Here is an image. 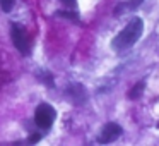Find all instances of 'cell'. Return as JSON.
<instances>
[{"mask_svg": "<svg viewBox=\"0 0 159 146\" xmlns=\"http://www.w3.org/2000/svg\"><path fill=\"white\" fill-rule=\"evenodd\" d=\"M142 91H144V83H139L137 86H135L134 90L130 91V98H132V100L139 98V96H140V93H142Z\"/></svg>", "mask_w": 159, "mask_h": 146, "instance_id": "ba28073f", "label": "cell"}, {"mask_svg": "<svg viewBox=\"0 0 159 146\" xmlns=\"http://www.w3.org/2000/svg\"><path fill=\"white\" fill-rule=\"evenodd\" d=\"M29 141H31V143H38V141H39V134H33V136H29Z\"/></svg>", "mask_w": 159, "mask_h": 146, "instance_id": "30bf717a", "label": "cell"}, {"mask_svg": "<svg viewBox=\"0 0 159 146\" xmlns=\"http://www.w3.org/2000/svg\"><path fill=\"white\" fill-rule=\"evenodd\" d=\"M65 5H69V7H75V0H62Z\"/></svg>", "mask_w": 159, "mask_h": 146, "instance_id": "9c48e42d", "label": "cell"}, {"mask_svg": "<svg viewBox=\"0 0 159 146\" xmlns=\"http://www.w3.org/2000/svg\"><path fill=\"white\" fill-rule=\"evenodd\" d=\"M11 38L14 41V46L19 50V53L24 57H28L31 53V41H29V36L26 33V29L19 24H12L11 29Z\"/></svg>", "mask_w": 159, "mask_h": 146, "instance_id": "3957f363", "label": "cell"}, {"mask_svg": "<svg viewBox=\"0 0 159 146\" xmlns=\"http://www.w3.org/2000/svg\"><path fill=\"white\" fill-rule=\"evenodd\" d=\"M14 4H16V0H0V7H2L4 12H11L14 9Z\"/></svg>", "mask_w": 159, "mask_h": 146, "instance_id": "52a82bcc", "label": "cell"}, {"mask_svg": "<svg viewBox=\"0 0 159 146\" xmlns=\"http://www.w3.org/2000/svg\"><path fill=\"white\" fill-rule=\"evenodd\" d=\"M140 4V0H132V2H127V4H121V5H118L116 7V11H115V14H120V12H123L125 9H135L137 5Z\"/></svg>", "mask_w": 159, "mask_h": 146, "instance_id": "8992f818", "label": "cell"}, {"mask_svg": "<svg viewBox=\"0 0 159 146\" xmlns=\"http://www.w3.org/2000/svg\"><path fill=\"white\" fill-rule=\"evenodd\" d=\"M55 119H57V112L52 105H48V103L38 105V108L34 112V124L41 131H50L53 122H55Z\"/></svg>", "mask_w": 159, "mask_h": 146, "instance_id": "7a4b0ae2", "label": "cell"}, {"mask_svg": "<svg viewBox=\"0 0 159 146\" xmlns=\"http://www.w3.org/2000/svg\"><path fill=\"white\" fill-rule=\"evenodd\" d=\"M67 95H69L70 100H72L75 105H82L84 101L87 100V93H86V90H84V86H82V84H79V83L70 84L69 90H67Z\"/></svg>", "mask_w": 159, "mask_h": 146, "instance_id": "5b68a950", "label": "cell"}, {"mask_svg": "<svg viewBox=\"0 0 159 146\" xmlns=\"http://www.w3.org/2000/svg\"><path fill=\"white\" fill-rule=\"evenodd\" d=\"M142 29H144L142 19L140 17H134L123 28V31L118 33V36L113 40V48L116 50V52H123V50H128L130 46H134L135 41L140 38Z\"/></svg>", "mask_w": 159, "mask_h": 146, "instance_id": "6da1fadb", "label": "cell"}, {"mask_svg": "<svg viewBox=\"0 0 159 146\" xmlns=\"http://www.w3.org/2000/svg\"><path fill=\"white\" fill-rule=\"evenodd\" d=\"M120 134H121L120 125L115 124V122H108V124L103 127L101 134H99V143H111L116 138H120Z\"/></svg>", "mask_w": 159, "mask_h": 146, "instance_id": "277c9868", "label": "cell"}]
</instances>
